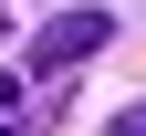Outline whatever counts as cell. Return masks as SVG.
Instances as JSON below:
<instances>
[{"mask_svg": "<svg viewBox=\"0 0 146 136\" xmlns=\"http://www.w3.org/2000/svg\"><path fill=\"white\" fill-rule=\"evenodd\" d=\"M104 42H115L104 11H52V21L31 31V73H73V63H94Z\"/></svg>", "mask_w": 146, "mask_h": 136, "instance_id": "cell-1", "label": "cell"}, {"mask_svg": "<svg viewBox=\"0 0 146 136\" xmlns=\"http://www.w3.org/2000/svg\"><path fill=\"white\" fill-rule=\"evenodd\" d=\"M115 136H146V105H125V115H115Z\"/></svg>", "mask_w": 146, "mask_h": 136, "instance_id": "cell-2", "label": "cell"}, {"mask_svg": "<svg viewBox=\"0 0 146 136\" xmlns=\"http://www.w3.org/2000/svg\"><path fill=\"white\" fill-rule=\"evenodd\" d=\"M0 31H11V0H0Z\"/></svg>", "mask_w": 146, "mask_h": 136, "instance_id": "cell-3", "label": "cell"}, {"mask_svg": "<svg viewBox=\"0 0 146 136\" xmlns=\"http://www.w3.org/2000/svg\"><path fill=\"white\" fill-rule=\"evenodd\" d=\"M0 136H21V126H0Z\"/></svg>", "mask_w": 146, "mask_h": 136, "instance_id": "cell-4", "label": "cell"}]
</instances>
